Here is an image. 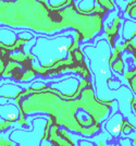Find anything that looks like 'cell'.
I'll return each instance as SVG.
<instances>
[{
  "instance_id": "obj_1",
  "label": "cell",
  "mask_w": 136,
  "mask_h": 146,
  "mask_svg": "<svg viewBox=\"0 0 136 146\" xmlns=\"http://www.w3.org/2000/svg\"><path fill=\"white\" fill-rule=\"evenodd\" d=\"M70 38L67 37H58L55 40H45L46 49H50V51L45 52V55H42L39 60L43 64H47L48 62H55L56 60L63 59L65 55L68 54V49L70 47Z\"/></svg>"
},
{
  "instance_id": "obj_2",
  "label": "cell",
  "mask_w": 136,
  "mask_h": 146,
  "mask_svg": "<svg viewBox=\"0 0 136 146\" xmlns=\"http://www.w3.org/2000/svg\"><path fill=\"white\" fill-rule=\"evenodd\" d=\"M0 116L5 120L15 121L20 117V109L14 104H3L0 106Z\"/></svg>"
},
{
  "instance_id": "obj_3",
  "label": "cell",
  "mask_w": 136,
  "mask_h": 146,
  "mask_svg": "<svg viewBox=\"0 0 136 146\" xmlns=\"http://www.w3.org/2000/svg\"><path fill=\"white\" fill-rule=\"evenodd\" d=\"M77 84H79V81L74 78H69V79L62 81L60 83H57V84H52V87L57 88L59 92H61L63 94H67V95H72L76 88H77Z\"/></svg>"
},
{
  "instance_id": "obj_4",
  "label": "cell",
  "mask_w": 136,
  "mask_h": 146,
  "mask_svg": "<svg viewBox=\"0 0 136 146\" xmlns=\"http://www.w3.org/2000/svg\"><path fill=\"white\" fill-rule=\"evenodd\" d=\"M122 123H123V117L120 113H117L112 117L110 120L106 122V129L114 136H118L122 131Z\"/></svg>"
},
{
  "instance_id": "obj_5",
  "label": "cell",
  "mask_w": 136,
  "mask_h": 146,
  "mask_svg": "<svg viewBox=\"0 0 136 146\" xmlns=\"http://www.w3.org/2000/svg\"><path fill=\"white\" fill-rule=\"evenodd\" d=\"M21 92L19 86L13 85V84H7L0 88V96H6V97H15Z\"/></svg>"
},
{
  "instance_id": "obj_6",
  "label": "cell",
  "mask_w": 136,
  "mask_h": 146,
  "mask_svg": "<svg viewBox=\"0 0 136 146\" xmlns=\"http://www.w3.org/2000/svg\"><path fill=\"white\" fill-rule=\"evenodd\" d=\"M79 145L80 146H96L93 142H89V141H87V140L80 141V142H79Z\"/></svg>"
},
{
  "instance_id": "obj_7",
  "label": "cell",
  "mask_w": 136,
  "mask_h": 146,
  "mask_svg": "<svg viewBox=\"0 0 136 146\" xmlns=\"http://www.w3.org/2000/svg\"><path fill=\"white\" fill-rule=\"evenodd\" d=\"M120 145L121 146H132L130 139H122L120 140Z\"/></svg>"
}]
</instances>
